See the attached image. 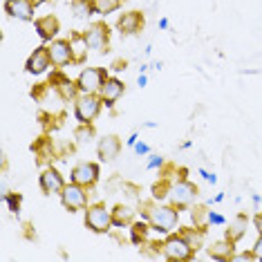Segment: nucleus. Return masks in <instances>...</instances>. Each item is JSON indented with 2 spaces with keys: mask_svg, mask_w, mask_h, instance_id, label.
<instances>
[{
  "mask_svg": "<svg viewBox=\"0 0 262 262\" xmlns=\"http://www.w3.org/2000/svg\"><path fill=\"white\" fill-rule=\"evenodd\" d=\"M141 217L150 222V229L157 235H170L180 229V208L172 204H164V202H141L139 204Z\"/></svg>",
  "mask_w": 262,
  "mask_h": 262,
  "instance_id": "1",
  "label": "nucleus"
},
{
  "mask_svg": "<svg viewBox=\"0 0 262 262\" xmlns=\"http://www.w3.org/2000/svg\"><path fill=\"white\" fill-rule=\"evenodd\" d=\"M200 198V188L198 184H193L186 177V180H182V177H177V180H172L170 184V190H168V204H172L175 208H180V211H184V208L193 206L195 200Z\"/></svg>",
  "mask_w": 262,
  "mask_h": 262,
  "instance_id": "2",
  "label": "nucleus"
},
{
  "mask_svg": "<svg viewBox=\"0 0 262 262\" xmlns=\"http://www.w3.org/2000/svg\"><path fill=\"white\" fill-rule=\"evenodd\" d=\"M85 229L97 235L110 233L112 226V208H108L103 202H94L85 208Z\"/></svg>",
  "mask_w": 262,
  "mask_h": 262,
  "instance_id": "3",
  "label": "nucleus"
},
{
  "mask_svg": "<svg viewBox=\"0 0 262 262\" xmlns=\"http://www.w3.org/2000/svg\"><path fill=\"white\" fill-rule=\"evenodd\" d=\"M72 103H74V119L79 123H94V119L105 108L99 94H79Z\"/></svg>",
  "mask_w": 262,
  "mask_h": 262,
  "instance_id": "4",
  "label": "nucleus"
},
{
  "mask_svg": "<svg viewBox=\"0 0 262 262\" xmlns=\"http://www.w3.org/2000/svg\"><path fill=\"white\" fill-rule=\"evenodd\" d=\"M162 255L166 260H170V262H188V260H193L195 251L190 249V244L186 242V237H184L180 231H175V233H170V235L164 237Z\"/></svg>",
  "mask_w": 262,
  "mask_h": 262,
  "instance_id": "5",
  "label": "nucleus"
},
{
  "mask_svg": "<svg viewBox=\"0 0 262 262\" xmlns=\"http://www.w3.org/2000/svg\"><path fill=\"white\" fill-rule=\"evenodd\" d=\"M90 188L81 186V184H74V182H68L63 188V193L58 195L61 198V204L65 211L70 213H76V211H85L90 206Z\"/></svg>",
  "mask_w": 262,
  "mask_h": 262,
  "instance_id": "6",
  "label": "nucleus"
},
{
  "mask_svg": "<svg viewBox=\"0 0 262 262\" xmlns=\"http://www.w3.org/2000/svg\"><path fill=\"white\" fill-rule=\"evenodd\" d=\"M110 76L108 68H83L79 76H76V85H79L81 94H99L101 85Z\"/></svg>",
  "mask_w": 262,
  "mask_h": 262,
  "instance_id": "7",
  "label": "nucleus"
},
{
  "mask_svg": "<svg viewBox=\"0 0 262 262\" xmlns=\"http://www.w3.org/2000/svg\"><path fill=\"white\" fill-rule=\"evenodd\" d=\"M99 177H101V166L97 162H88V159L76 162L72 166V170H70V182L81 184V186H85V188L97 186Z\"/></svg>",
  "mask_w": 262,
  "mask_h": 262,
  "instance_id": "8",
  "label": "nucleus"
},
{
  "mask_svg": "<svg viewBox=\"0 0 262 262\" xmlns=\"http://www.w3.org/2000/svg\"><path fill=\"white\" fill-rule=\"evenodd\" d=\"M65 177H63V172L56 168V166H45L43 172L38 175V186L40 190H43L45 195H61L63 193V188H65Z\"/></svg>",
  "mask_w": 262,
  "mask_h": 262,
  "instance_id": "9",
  "label": "nucleus"
},
{
  "mask_svg": "<svg viewBox=\"0 0 262 262\" xmlns=\"http://www.w3.org/2000/svg\"><path fill=\"white\" fill-rule=\"evenodd\" d=\"M83 34H85L88 45H90L92 52H97V54H103V52H108V45H110V27L105 25V23H92V25H88V29Z\"/></svg>",
  "mask_w": 262,
  "mask_h": 262,
  "instance_id": "10",
  "label": "nucleus"
},
{
  "mask_svg": "<svg viewBox=\"0 0 262 262\" xmlns=\"http://www.w3.org/2000/svg\"><path fill=\"white\" fill-rule=\"evenodd\" d=\"M146 25V18L141 11L137 9H130V11H123V14H119V18L115 23L117 32L121 34V36H135V34H139L141 29Z\"/></svg>",
  "mask_w": 262,
  "mask_h": 262,
  "instance_id": "11",
  "label": "nucleus"
},
{
  "mask_svg": "<svg viewBox=\"0 0 262 262\" xmlns=\"http://www.w3.org/2000/svg\"><path fill=\"white\" fill-rule=\"evenodd\" d=\"M50 68H54V63H52V56H50V50H47V45H40L36 50L29 54V58L25 61V72L27 74H34V76H40L45 74Z\"/></svg>",
  "mask_w": 262,
  "mask_h": 262,
  "instance_id": "12",
  "label": "nucleus"
},
{
  "mask_svg": "<svg viewBox=\"0 0 262 262\" xmlns=\"http://www.w3.org/2000/svg\"><path fill=\"white\" fill-rule=\"evenodd\" d=\"M121 148H123L121 137L119 135H105V137H101L99 144H97V157L103 164H110L121 155Z\"/></svg>",
  "mask_w": 262,
  "mask_h": 262,
  "instance_id": "13",
  "label": "nucleus"
},
{
  "mask_svg": "<svg viewBox=\"0 0 262 262\" xmlns=\"http://www.w3.org/2000/svg\"><path fill=\"white\" fill-rule=\"evenodd\" d=\"M34 29H36L38 38L43 40V43H52L54 38H58V32H61V20H58L54 14L38 16V18L34 20Z\"/></svg>",
  "mask_w": 262,
  "mask_h": 262,
  "instance_id": "14",
  "label": "nucleus"
},
{
  "mask_svg": "<svg viewBox=\"0 0 262 262\" xmlns=\"http://www.w3.org/2000/svg\"><path fill=\"white\" fill-rule=\"evenodd\" d=\"M123 92H126V85H123V81L117 79V76H108L105 83L101 85L99 97H101V101H103L105 108L110 110V108H115V103L123 97Z\"/></svg>",
  "mask_w": 262,
  "mask_h": 262,
  "instance_id": "15",
  "label": "nucleus"
},
{
  "mask_svg": "<svg viewBox=\"0 0 262 262\" xmlns=\"http://www.w3.org/2000/svg\"><path fill=\"white\" fill-rule=\"evenodd\" d=\"M3 9L9 18H16L20 23H34L36 20L34 18V9L36 7H34L29 0H5Z\"/></svg>",
  "mask_w": 262,
  "mask_h": 262,
  "instance_id": "16",
  "label": "nucleus"
},
{
  "mask_svg": "<svg viewBox=\"0 0 262 262\" xmlns=\"http://www.w3.org/2000/svg\"><path fill=\"white\" fill-rule=\"evenodd\" d=\"M52 63L54 68H68L72 63V47H70V38H54L52 43H47Z\"/></svg>",
  "mask_w": 262,
  "mask_h": 262,
  "instance_id": "17",
  "label": "nucleus"
},
{
  "mask_svg": "<svg viewBox=\"0 0 262 262\" xmlns=\"http://www.w3.org/2000/svg\"><path fill=\"white\" fill-rule=\"evenodd\" d=\"M50 83L56 88L58 92H61V97L65 101H74L76 97H79V85H76V79L72 81L70 76H65L63 74V68H56V72H52L50 76Z\"/></svg>",
  "mask_w": 262,
  "mask_h": 262,
  "instance_id": "18",
  "label": "nucleus"
},
{
  "mask_svg": "<svg viewBox=\"0 0 262 262\" xmlns=\"http://www.w3.org/2000/svg\"><path fill=\"white\" fill-rule=\"evenodd\" d=\"M206 253H208V258L215 262H231V258H233V253H235V242L229 240V237L215 240L206 247Z\"/></svg>",
  "mask_w": 262,
  "mask_h": 262,
  "instance_id": "19",
  "label": "nucleus"
},
{
  "mask_svg": "<svg viewBox=\"0 0 262 262\" xmlns=\"http://www.w3.org/2000/svg\"><path fill=\"white\" fill-rule=\"evenodd\" d=\"M70 47H72V63L74 65H83L88 61V52H90V45H88V38L83 32H72L70 34Z\"/></svg>",
  "mask_w": 262,
  "mask_h": 262,
  "instance_id": "20",
  "label": "nucleus"
},
{
  "mask_svg": "<svg viewBox=\"0 0 262 262\" xmlns=\"http://www.w3.org/2000/svg\"><path fill=\"white\" fill-rule=\"evenodd\" d=\"M128 231H130V242H133L135 247H141V249H144L146 244L150 242V240H148V235H150L152 229H150V222H148V220H144V217H141V220H135V222L128 226Z\"/></svg>",
  "mask_w": 262,
  "mask_h": 262,
  "instance_id": "21",
  "label": "nucleus"
},
{
  "mask_svg": "<svg viewBox=\"0 0 262 262\" xmlns=\"http://www.w3.org/2000/svg\"><path fill=\"white\" fill-rule=\"evenodd\" d=\"M135 217H137V211L130 204H117L112 208V226L115 229H128L135 222Z\"/></svg>",
  "mask_w": 262,
  "mask_h": 262,
  "instance_id": "22",
  "label": "nucleus"
},
{
  "mask_svg": "<svg viewBox=\"0 0 262 262\" xmlns=\"http://www.w3.org/2000/svg\"><path fill=\"white\" fill-rule=\"evenodd\" d=\"M180 233L186 237V242L190 244V249H193L195 253L200 251V249H204V237H206V229H200V226H180Z\"/></svg>",
  "mask_w": 262,
  "mask_h": 262,
  "instance_id": "23",
  "label": "nucleus"
},
{
  "mask_svg": "<svg viewBox=\"0 0 262 262\" xmlns=\"http://www.w3.org/2000/svg\"><path fill=\"white\" fill-rule=\"evenodd\" d=\"M32 150L36 152L38 164H43V166H50L52 159H54V155H56L54 152V141H52L50 137H40L36 144L32 146Z\"/></svg>",
  "mask_w": 262,
  "mask_h": 262,
  "instance_id": "24",
  "label": "nucleus"
},
{
  "mask_svg": "<svg viewBox=\"0 0 262 262\" xmlns=\"http://www.w3.org/2000/svg\"><path fill=\"white\" fill-rule=\"evenodd\" d=\"M247 229H249V217H247V213H237V215L231 220V226L226 229V233L224 237H229V240H242L244 233H247Z\"/></svg>",
  "mask_w": 262,
  "mask_h": 262,
  "instance_id": "25",
  "label": "nucleus"
},
{
  "mask_svg": "<svg viewBox=\"0 0 262 262\" xmlns=\"http://www.w3.org/2000/svg\"><path fill=\"white\" fill-rule=\"evenodd\" d=\"M70 7H72V14L81 20H88L97 14V9H94V0H72Z\"/></svg>",
  "mask_w": 262,
  "mask_h": 262,
  "instance_id": "26",
  "label": "nucleus"
},
{
  "mask_svg": "<svg viewBox=\"0 0 262 262\" xmlns=\"http://www.w3.org/2000/svg\"><path fill=\"white\" fill-rule=\"evenodd\" d=\"M170 184H172V180H170L168 175H164L159 182H155V184H152V188H150L152 200H155V202H166V200H168Z\"/></svg>",
  "mask_w": 262,
  "mask_h": 262,
  "instance_id": "27",
  "label": "nucleus"
},
{
  "mask_svg": "<svg viewBox=\"0 0 262 262\" xmlns=\"http://www.w3.org/2000/svg\"><path fill=\"white\" fill-rule=\"evenodd\" d=\"M97 130H94V123H79V128L74 130V139L79 146H88L94 139Z\"/></svg>",
  "mask_w": 262,
  "mask_h": 262,
  "instance_id": "28",
  "label": "nucleus"
},
{
  "mask_svg": "<svg viewBox=\"0 0 262 262\" xmlns=\"http://www.w3.org/2000/svg\"><path fill=\"white\" fill-rule=\"evenodd\" d=\"M3 200H5V204H7V211L14 213V215L18 217L20 211H23V193H16V190H7V193H3Z\"/></svg>",
  "mask_w": 262,
  "mask_h": 262,
  "instance_id": "29",
  "label": "nucleus"
},
{
  "mask_svg": "<svg viewBox=\"0 0 262 262\" xmlns=\"http://www.w3.org/2000/svg\"><path fill=\"white\" fill-rule=\"evenodd\" d=\"M123 3H126V0H94V9H97L99 16H110L121 9Z\"/></svg>",
  "mask_w": 262,
  "mask_h": 262,
  "instance_id": "30",
  "label": "nucleus"
},
{
  "mask_svg": "<svg viewBox=\"0 0 262 262\" xmlns=\"http://www.w3.org/2000/svg\"><path fill=\"white\" fill-rule=\"evenodd\" d=\"M206 213H208L206 206H193V208H190V217H193L195 226H200V229H208Z\"/></svg>",
  "mask_w": 262,
  "mask_h": 262,
  "instance_id": "31",
  "label": "nucleus"
},
{
  "mask_svg": "<svg viewBox=\"0 0 262 262\" xmlns=\"http://www.w3.org/2000/svg\"><path fill=\"white\" fill-rule=\"evenodd\" d=\"M206 222H208V226H224L226 217L222 215V213H217V211H208L206 213Z\"/></svg>",
  "mask_w": 262,
  "mask_h": 262,
  "instance_id": "32",
  "label": "nucleus"
},
{
  "mask_svg": "<svg viewBox=\"0 0 262 262\" xmlns=\"http://www.w3.org/2000/svg\"><path fill=\"white\" fill-rule=\"evenodd\" d=\"M231 262H258V255L251 249V251H242V253H233Z\"/></svg>",
  "mask_w": 262,
  "mask_h": 262,
  "instance_id": "33",
  "label": "nucleus"
},
{
  "mask_svg": "<svg viewBox=\"0 0 262 262\" xmlns=\"http://www.w3.org/2000/svg\"><path fill=\"white\" fill-rule=\"evenodd\" d=\"M164 157L159 155H148V162H146V168L148 170H157V168H164Z\"/></svg>",
  "mask_w": 262,
  "mask_h": 262,
  "instance_id": "34",
  "label": "nucleus"
},
{
  "mask_svg": "<svg viewBox=\"0 0 262 262\" xmlns=\"http://www.w3.org/2000/svg\"><path fill=\"white\" fill-rule=\"evenodd\" d=\"M133 150H135V155H139V157H148V155H150V146H148L146 141H137Z\"/></svg>",
  "mask_w": 262,
  "mask_h": 262,
  "instance_id": "35",
  "label": "nucleus"
},
{
  "mask_svg": "<svg viewBox=\"0 0 262 262\" xmlns=\"http://www.w3.org/2000/svg\"><path fill=\"white\" fill-rule=\"evenodd\" d=\"M198 175H202V180L208 182V184H217V175L211 170H206V168H198Z\"/></svg>",
  "mask_w": 262,
  "mask_h": 262,
  "instance_id": "36",
  "label": "nucleus"
},
{
  "mask_svg": "<svg viewBox=\"0 0 262 262\" xmlns=\"http://www.w3.org/2000/svg\"><path fill=\"white\" fill-rule=\"evenodd\" d=\"M253 251L258 255V262H262V233H258V240L253 244Z\"/></svg>",
  "mask_w": 262,
  "mask_h": 262,
  "instance_id": "37",
  "label": "nucleus"
},
{
  "mask_svg": "<svg viewBox=\"0 0 262 262\" xmlns=\"http://www.w3.org/2000/svg\"><path fill=\"white\" fill-rule=\"evenodd\" d=\"M251 222H253V229L258 231V233H262V211H258V213H255Z\"/></svg>",
  "mask_w": 262,
  "mask_h": 262,
  "instance_id": "38",
  "label": "nucleus"
},
{
  "mask_svg": "<svg viewBox=\"0 0 262 262\" xmlns=\"http://www.w3.org/2000/svg\"><path fill=\"white\" fill-rule=\"evenodd\" d=\"M137 141H139V135H137V133H133V135H130L128 139H126V146H128V148H135V144H137Z\"/></svg>",
  "mask_w": 262,
  "mask_h": 262,
  "instance_id": "39",
  "label": "nucleus"
},
{
  "mask_svg": "<svg viewBox=\"0 0 262 262\" xmlns=\"http://www.w3.org/2000/svg\"><path fill=\"white\" fill-rule=\"evenodd\" d=\"M251 202H253V208H255V211H258V206H260V202H262V195L253 193V195H251Z\"/></svg>",
  "mask_w": 262,
  "mask_h": 262,
  "instance_id": "40",
  "label": "nucleus"
},
{
  "mask_svg": "<svg viewBox=\"0 0 262 262\" xmlns=\"http://www.w3.org/2000/svg\"><path fill=\"white\" fill-rule=\"evenodd\" d=\"M137 85H139V88H146V85H148V76H146V74H139V79H137Z\"/></svg>",
  "mask_w": 262,
  "mask_h": 262,
  "instance_id": "41",
  "label": "nucleus"
},
{
  "mask_svg": "<svg viewBox=\"0 0 262 262\" xmlns=\"http://www.w3.org/2000/svg\"><path fill=\"white\" fill-rule=\"evenodd\" d=\"M159 29H168V18H159Z\"/></svg>",
  "mask_w": 262,
  "mask_h": 262,
  "instance_id": "42",
  "label": "nucleus"
},
{
  "mask_svg": "<svg viewBox=\"0 0 262 262\" xmlns=\"http://www.w3.org/2000/svg\"><path fill=\"white\" fill-rule=\"evenodd\" d=\"M123 68H126V61H117V63H115V68H112V70H117V72H119V70H123Z\"/></svg>",
  "mask_w": 262,
  "mask_h": 262,
  "instance_id": "43",
  "label": "nucleus"
},
{
  "mask_svg": "<svg viewBox=\"0 0 262 262\" xmlns=\"http://www.w3.org/2000/svg\"><path fill=\"white\" fill-rule=\"evenodd\" d=\"M29 3L34 5V7H38V5H43V3H47V0H29Z\"/></svg>",
  "mask_w": 262,
  "mask_h": 262,
  "instance_id": "44",
  "label": "nucleus"
},
{
  "mask_svg": "<svg viewBox=\"0 0 262 262\" xmlns=\"http://www.w3.org/2000/svg\"><path fill=\"white\" fill-rule=\"evenodd\" d=\"M222 200H224V193H217L215 198H213V202H222Z\"/></svg>",
  "mask_w": 262,
  "mask_h": 262,
  "instance_id": "45",
  "label": "nucleus"
},
{
  "mask_svg": "<svg viewBox=\"0 0 262 262\" xmlns=\"http://www.w3.org/2000/svg\"><path fill=\"white\" fill-rule=\"evenodd\" d=\"M148 72V65L144 63V65H141V68H139V74H146Z\"/></svg>",
  "mask_w": 262,
  "mask_h": 262,
  "instance_id": "46",
  "label": "nucleus"
},
{
  "mask_svg": "<svg viewBox=\"0 0 262 262\" xmlns=\"http://www.w3.org/2000/svg\"><path fill=\"white\" fill-rule=\"evenodd\" d=\"M144 126H146V128H157V123H155V121H146Z\"/></svg>",
  "mask_w": 262,
  "mask_h": 262,
  "instance_id": "47",
  "label": "nucleus"
},
{
  "mask_svg": "<svg viewBox=\"0 0 262 262\" xmlns=\"http://www.w3.org/2000/svg\"><path fill=\"white\" fill-rule=\"evenodd\" d=\"M70 3H72V0H70Z\"/></svg>",
  "mask_w": 262,
  "mask_h": 262,
  "instance_id": "48",
  "label": "nucleus"
}]
</instances>
